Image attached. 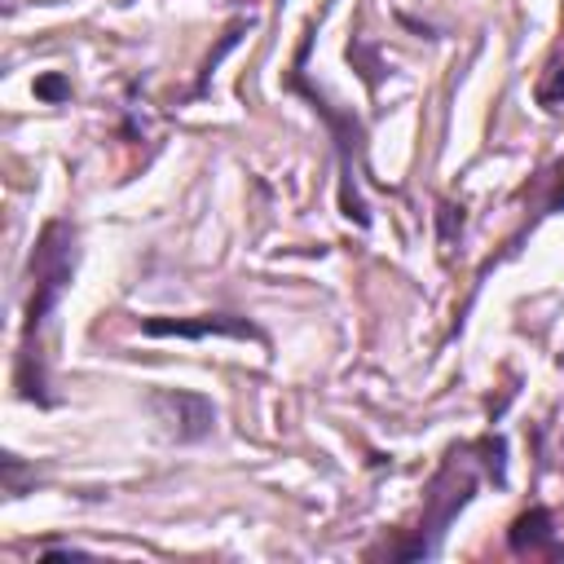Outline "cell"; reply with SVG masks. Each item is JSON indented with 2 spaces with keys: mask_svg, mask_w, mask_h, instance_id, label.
I'll list each match as a JSON object with an SVG mask.
<instances>
[{
  "mask_svg": "<svg viewBox=\"0 0 564 564\" xmlns=\"http://www.w3.org/2000/svg\"><path fill=\"white\" fill-rule=\"evenodd\" d=\"M75 260H79V247H75V229L66 220H48L40 229V242L31 251V300H26V317H22V352H18V388L22 397L48 405L53 397L44 392L48 379H44V330L75 278Z\"/></svg>",
  "mask_w": 564,
  "mask_h": 564,
  "instance_id": "6da1fadb",
  "label": "cell"
},
{
  "mask_svg": "<svg viewBox=\"0 0 564 564\" xmlns=\"http://www.w3.org/2000/svg\"><path fill=\"white\" fill-rule=\"evenodd\" d=\"M476 494V471L467 467V445L463 449H449V458L441 463V471L432 476V489H427V511L419 520V538L410 546H397V555L414 560V555H436L441 546V533L449 529V520L471 502Z\"/></svg>",
  "mask_w": 564,
  "mask_h": 564,
  "instance_id": "7a4b0ae2",
  "label": "cell"
},
{
  "mask_svg": "<svg viewBox=\"0 0 564 564\" xmlns=\"http://www.w3.org/2000/svg\"><path fill=\"white\" fill-rule=\"evenodd\" d=\"M150 410L159 414V423L176 441H198V436H207L216 427V405L203 392L163 388V392H150Z\"/></svg>",
  "mask_w": 564,
  "mask_h": 564,
  "instance_id": "3957f363",
  "label": "cell"
},
{
  "mask_svg": "<svg viewBox=\"0 0 564 564\" xmlns=\"http://www.w3.org/2000/svg\"><path fill=\"white\" fill-rule=\"evenodd\" d=\"M145 335H234V339H260L264 344V330L247 317H234V313H216L207 322H163V317H150L141 322Z\"/></svg>",
  "mask_w": 564,
  "mask_h": 564,
  "instance_id": "277c9868",
  "label": "cell"
},
{
  "mask_svg": "<svg viewBox=\"0 0 564 564\" xmlns=\"http://www.w3.org/2000/svg\"><path fill=\"white\" fill-rule=\"evenodd\" d=\"M546 542H551V516H546V507H529V511L511 524V551H516V555H542ZM551 546L564 555L560 542H551Z\"/></svg>",
  "mask_w": 564,
  "mask_h": 564,
  "instance_id": "5b68a950",
  "label": "cell"
},
{
  "mask_svg": "<svg viewBox=\"0 0 564 564\" xmlns=\"http://www.w3.org/2000/svg\"><path fill=\"white\" fill-rule=\"evenodd\" d=\"M35 88H40V93H44V97H62V84H57V79H40V84H35Z\"/></svg>",
  "mask_w": 564,
  "mask_h": 564,
  "instance_id": "8992f818",
  "label": "cell"
}]
</instances>
